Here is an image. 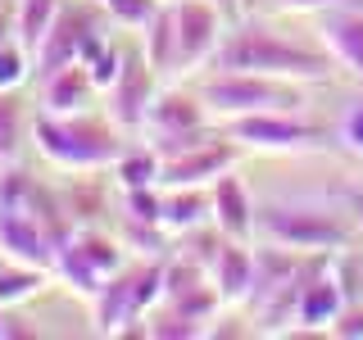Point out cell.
Here are the masks:
<instances>
[{
  "label": "cell",
  "instance_id": "obj_1",
  "mask_svg": "<svg viewBox=\"0 0 363 340\" xmlns=\"http://www.w3.org/2000/svg\"><path fill=\"white\" fill-rule=\"evenodd\" d=\"M213 73H268L291 82H327L336 73V60L323 41H300L281 32L268 18H232L209 60Z\"/></svg>",
  "mask_w": 363,
  "mask_h": 340
},
{
  "label": "cell",
  "instance_id": "obj_2",
  "mask_svg": "<svg viewBox=\"0 0 363 340\" xmlns=\"http://www.w3.org/2000/svg\"><path fill=\"white\" fill-rule=\"evenodd\" d=\"M32 141H37V154L60 173H100V168H113V159L128 150L132 136L118 128V123L100 118V113H37L32 123Z\"/></svg>",
  "mask_w": 363,
  "mask_h": 340
},
{
  "label": "cell",
  "instance_id": "obj_3",
  "mask_svg": "<svg viewBox=\"0 0 363 340\" xmlns=\"http://www.w3.org/2000/svg\"><path fill=\"white\" fill-rule=\"evenodd\" d=\"M354 236H359L354 213L327 209V204L264 200L255 209V241H272L300 249V254H340V249H354Z\"/></svg>",
  "mask_w": 363,
  "mask_h": 340
},
{
  "label": "cell",
  "instance_id": "obj_4",
  "mask_svg": "<svg viewBox=\"0 0 363 340\" xmlns=\"http://www.w3.org/2000/svg\"><path fill=\"white\" fill-rule=\"evenodd\" d=\"M200 100L209 105L213 123L223 118H241V113H264V109H286V113H304L309 91L304 82L291 77H268V73H213L196 82Z\"/></svg>",
  "mask_w": 363,
  "mask_h": 340
},
{
  "label": "cell",
  "instance_id": "obj_5",
  "mask_svg": "<svg viewBox=\"0 0 363 340\" xmlns=\"http://www.w3.org/2000/svg\"><path fill=\"white\" fill-rule=\"evenodd\" d=\"M223 136H232L241 150H268V154H286V150H313L327 141V132L309 123L304 113L286 109H264V113H241V118H223Z\"/></svg>",
  "mask_w": 363,
  "mask_h": 340
},
{
  "label": "cell",
  "instance_id": "obj_6",
  "mask_svg": "<svg viewBox=\"0 0 363 340\" xmlns=\"http://www.w3.org/2000/svg\"><path fill=\"white\" fill-rule=\"evenodd\" d=\"M105 23H109V14L100 9V0H64L60 18H55V28L45 32V41L37 50V77L55 73L64 64H77L86 45L105 32Z\"/></svg>",
  "mask_w": 363,
  "mask_h": 340
},
{
  "label": "cell",
  "instance_id": "obj_7",
  "mask_svg": "<svg viewBox=\"0 0 363 340\" xmlns=\"http://www.w3.org/2000/svg\"><path fill=\"white\" fill-rule=\"evenodd\" d=\"M173 23H177V77H196L200 68H209L232 18L213 0H177Z\"/></svg>",
  "mask_w": 363,
  "mask_h": 340
},
{
  "label": "cell",
  "instance_id": "obj_8",
  "mask_svg": "<svg viewBox=\"0 0 363 340\" xmlns=\"http://www.w3.org/2000/svg\"><path fill=\"white\" fill-rule=\"evenodd\" d=\"M0 204H9V209L28 213V218H37V222H41V227H45V232H50L60 245L77 232L73 213H68L64 191H55V186H45V181H37V177L18 173V164L0 168Z\"/></svg>",
  "mask_w": 363,
  "mask_h": 340
},
{
  "label": "cell",
  "instance_id": "obj_9",
  "mask_svg": "<svg viewBox=\"0 0 363 340\" xmlns=\"http://www.w3.org/2000/svg\"><path fill=\"white\" fill-rule=\"evenodd\" d=\"M159 82H164V77L150 68V60H145L141 50H132L128 60H123L118 77H113L109 91H105V113L128 136H136L145 128V113H150L155 96H159Z\"/></svg>",
  "mask_w": 363,
  "mask_h": 340
},
{
  "label": "cell",
  "instance_id": "obj_10",
  "mask_svg": "<svg viewBox=\"0 0 363 340\" xmlns=\"http://www.w3.org/2000/svg\"><path fill=\"white\" fill-rule=\"evenodd\" d=\"M241 159V145L232 136H209L204 145H191L173 159H164V173H159V186H213V177H223L227 168H236Z\"/></svg>",
  "mask_w": 363,
  "mask_h": 340
},
{
  "label": "cell",
  "instance_id": "obj_11",
  "mask_svg": "<svg viewBox=\"0 0 363 340\" xmlns=\"http://www.w3.org/2000/svg\"><path fill=\"white\" fill-rule=\"evenodd\" d=\"M141 317L145 313H141V300H136V264L105 277L100 290L91 295V327H96L100 336H123V332L141 336V327H132V322H141Z\"/></svg>",
  "mask_w": 363,
  "mask_h": 340
},
{
  "label": "cell",
  "instance_id": "obj_12",
  "mask_svg": "<svg viewBox=\"0 0 363 340\" xmlns=\"http://www.w3.org/2000/svg\"><path fill=\"white\" fill-rule=\"evenodd\" d=\"M0 254L18 259V264H32V268H55L60 241H55L37 218H28V213L0 204Z\"/></svg>",
  "mask_w": 363,
  "mask_h": 340
},
{
  "label": "cell",
  "instance_id": "obj_13",
  "mask_svg": "<svg viewBox=\"0 0 363 340\" xmlns=\"http://www.w3.org/2000/svg\"><path fill=\"white\" fill-rule=\"evenodd\" d=\"M318 41L327 55L345 68L350 77L363 82V5H336L318 14Z\"/></svg>",
  "mask_w": 363,
  "mask_h": 340
},
{
  "label": "cell",
  "instance_id": "obj_14",
  "mask_svg": "<svg viewBox=\"0 0 363 340\" xmlns=\"http://www.w3.org/2000/svg\"><path fill=\"white\" fill-rule=\"evenodd\" d=\"M209 196H213V227H218L223 236H232V241H255V209L259 204L232 168H227L223 177H213Z\"/></svg>",
  "mask_w": 363,
  "mask_h": 340
},
{
  "label": "cell",
  "instance_id": "obj_15",
  "mask_svg": "<svg viewBox=\"0 0 363 340\" xmlns=\"http://www.w3.org/2000/svg\"><path fill=\"white\" fill-rule=\"evenodd\" d=\"M209 277H213V286H218L227 309H232V304H245L250 286H255V245L223 236L218 249H213V259H209Z\"/></svg>",
  "mask_w": 363,
  "mask_h": 340
},
{
  "label": "cell",
  "instance_id": "obj_16",
  "mask_svg": "<svg viewBox=\"0 0 363 340\" xmlns=\"http://www.w3.org/2000/svg\"><path fill=\"white\" fill-rule=\"evenodd\" d=\"M345 286H340V277H336V268L327 264L323 272H313L309 277V286L300 290V309H295V332L291 336H300V332H327L332 327V317L345 309Z\"/></svg>",
  "mask_w": 363,
  "mask_h": 340
},
{
  "label": "cell",
  "instance_id": "obj_17",
  "mask_svg": "<svg viewBox=\"0 0 363 340\" xmlns=\"http://www.w3.org/2000/svg\"><path fill=\"white\" fill-rule=\"evenodd\" d=\"M37 82H41V109L45 113H86L100 96L86 64H64L55 73H41Z\"/></svg>",
  "mask_w": 363,
  "mask_h": 340
},
{
  "label": "cell",
  "instance_id": "obj_18",
  "mask_svg": "<svg viewBox=\"0 0 363 340\" xmlns=\"http://www.w3.org/2000/svg\"><path fill=\"white\" fill-rule=\"evenodd\" d=\"M204 222H213L209 186H164V232L168 236H186Z\"/></svg>",
  "mask_w": 363,
  "mask_h": 340
},
{
  "label": "cell",
  "instance_id": "obj_19",
  "mask_svg": "<svg viewBox=\"0 0 363 340\" xmlns=\"http://www.w3.org/2000/svg\"><path fill=\"white\" fill-rule=\"evenodd\" d=\"M141 55L150 60V68L164 77V82H177V23H173V5H159V14L145 23Z\"/></svg>",
  "mask_w": 363,
  "mask_h": 340
},
{
  "label": "cell",
  "instance_id": "obj_20",
  "mask_svg": "<svg viewBox=\"0 0 363 340\" xmlns=\"http://www.w3.org/2000/svg\"><path fill=\"white\" fill-rule=\"evenodd\" d=\"M113 181L118 191H132V186H159V173H164V154L155 150L150 141H128V150L113 159Z\"/></svg>",
  "mask_w": 363,
  "mask_h": 340
},
{
  "label": "cell",
  "instance_id": "obj_21",
  "mask_svg": "<svg viewBox=\"0 0 363 340\" xmlns=\"http://www.w3.org/2000/svg\"><path fill=\"white\" fill-rule=\"evenodd\" d=\"M55 272L50 268H32V264H18V259H5L0 254V304H23L32 300V295H41L45 286H50Z\"/></svg>",
  "mask_w": 363,
  "mask_h": 340
},
{
  "label": "cell",
  "instance_id": "obj_22",
  "mask_svg": "<svg viewBox=\"0 0 363 340\" xmlns=\"http://www.w3.org/2000/svg\"><path fill=\"white\" fill-rule=\"evenodd\" d=\"M60 9H64V0H18L14 5V37L37 55L45 32H50L55 18H60Z\"/></svg>",
  "mask_w": 363,
  "mask_h": 340
},
{
  "label": "cell",
  "instance_id": "obj_23",
  "mask_svg": "<svg viewBox=\"0 0 363 340\" xmlns=\"http://www.w3.org/2000/svg\"><path fill=\"white\" fill-rule=\"evenodd\" d=\"M23 141H28V113H23L18 91H0V168L18 164Z\"/></svg>",
  "mask_w": 363,
  "mask_h": 340
},
{
  "label": "cell",
  "instance_id": "obj_24",
  "mask_svg": "<svg viewBox=\"0 0 363 340\" xmlns=\"http://www.w3.org/2000/svg\"><path fill=\"white\" fill-rule=\"evenodd\" d=\"M28 77H37V55L9 32L0 37V91H18Z\"/></svg>",
  "mask_w": 363,
  "mask_h": 340
},
{
  "label": "cell",
  "instance_id": "obj_25",
  "mask_svg": "<svg viewBox=\"0 0 363 340\" xmlns=\"http://www.w3.org/2000/svg\"><path fill=\"white\" fill-rule=\"evenodd\" d=\"M123 60H128V55H123L118 45H109V37H105V32H100V37H96V41H91L86 50H82V60H77V64H86L91 82L100 86V96H105V91H109V82H113V77H118Z\"/></svg>",
  "mask_w": 363,
  "mask_h": 340
},
{
  "label": "cell",
  "instance_id": "obj_26",
  "mask_svg": "<svg viewBox=\"0 0 363 340\" xmlns=\"http://www.w3.org/2000/svg\"><path fill=\"white\" fill-rule=\"evenodd\" d=\"M141 327H145V336H155V340H200V336H209V327H204V322L173 313L168 304H164V309H150Z\"/></svg>",
  "mask_w": 363,
  "mask_h": 340
},
{
  "label": "cell",
  "instance_id": "obj_27",
  "mask_svg": "<svg viewBox=\"0 0 363 340\" xmlns=\"http://www.w3.org/2000/svg\"><path fill=\"white\" fill-rule=\"evenodd\" d=\"M123 245L128 254H141V259H164L168 249V232L159 222H136V218H123Z\"/></svg>",
  "mask_w": 363,
  "mask_h": 340
},
{
  "label": "cell",
  "instance_id": "obj_28",
  "mask_svg": "<svg viewBox=\"0 0 363 340\" xmlns=\"http://www.w3.org/2000/svg\"><path fill=\"white\" fill-rule=\"evenodd\" d=\"M123 218L164 227V186H132V191H123Z\"/></svg>",
  "mask_w": 363,
  "mask_h": 340
},
{
  "label": "cell",
  "instance_id": "obj_29",
  "mask_svg": "<svg viewBox=\"0 0 363 340\" xmlns=\"http://www.w3.org/2000/svg\"><path fill=\"white\" fill-rule=\"evenodd\" d=\"M159 5H164V0H100V9L109 14V23H118V28H128V32H145V23L159 14Z\"/></svg>",
  "mask_w": 363,
  "mask_h": 340
},
{
  "label": "cell",
  "instance_id": "obj_30",
  "mask_svg": "<svg viewBox=\"0 0 363 340\" xmlns=\"http://www.w3.org/2000/svg\"><path fill=\"white\" fill-rule=\"evenodd\" d=\"M327 336H340V340H363V300H345V309L332 317Z\"/></svg>",
  "mask_w": 363,
  "mask_h": 340
},
{
  "label": "cell",
  "instance_id": "obj_31",
  "mask_svg": "<svg viewBox=\"0 0 363 340\" xmlns=\"http://www.w3.org/2000/svg\"><path fill=\"white\" fill-rule=\"evenodd\" d=\"M340 145L363 154V100H354V105L345 109V118H340Z\"/></svg>",
  "mask_w": 363,
  "mask_h": 340
},
{
  "label": "cell",
  "instance_id": "obj_32",
  "mask_svg": "<svg viewBox=\"0 0 363 340\" xmlns=\"http://www.w3.org/2000/svg\"><path fill=\"white\" fill-rule=\"evenodd\" d=\"M281 14H323V9H336V5H363V0H272Z\"/></svg>",
  "mask_w": 363,
  "mask_h": 340
},
{
  "label": "cell",
  "instance_id": "obj_33",
  "mask_svg": "<svg viewBox=\"0 0 363 340\" xmlns=\"http://www.w3.org/2000/svg\"><path fill=\"white\" fill-rule=\"evenodd\" d=\"M14 336H32V327H23V317H14L9 304H0V340H14Z\"/></svg>",
  "mask_w": 363,
  "mask_h": 340
},
{
  "label": "cell",
  "instance_id": "obj_34",
  "mask_svg": "<svg viewBox=\"0 0 363 340\" xmlns=\"http://www.w3.org/2000/svg\"><path fill=\"white\" fill-rule=\"evenodd\" d=\"M350 213H354V222L363 232V191H350Z\"/></svg>",
  "mask_w": 363,
  "mask_h": 340
},
{
  "label": "cell",
  "instance_id": "obj_35",
  "mask_svg": "<svg viewBox=\"0 0 363 340\" xmlns=\"http://www.w3.org/2000/svg\"><path fill=\"white\" fill-rule=\"evenodd\" d=\"M213 5H218L227 18H241V0H213Z\"/></svg>",
  "mask_w": 363,
  "mask_h": 340
},
{
  "label": "cell",
  "instance_id": "obj_36",
  "mask_svg": "<svg viewBox=\"0 0 363 340\" xmlns=\"http://www.w3.org/2000/svg\"><path fill=\"white\" fill-rule=\"evenodd\" d=\"M14 32V14H0V37H9Z\"/></svg>",
  "mask_w": 363,
  "mask_h": 340
},
{
  "label": "cell",
  "instance_id": "obj_37",
  "mask_svg": "<svg viewBox=\"0 0 363 340\" xmlns=\"http://www.w3.org/2000/svg\"><path fill=\"white\" fill-rule=\"evenodd\" d=\"M164 5H177V0H164Z\"/></svg>",
  "mask_w": 363,
  "mask_h": 340
}]
</instances>
